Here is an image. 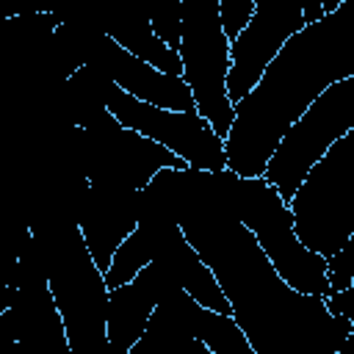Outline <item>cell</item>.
<instances>
[{"label":"cell","instance_id":"10","mask_svg":"<svg viewBox=\"0 0 354 354\" xmlns=\"http://www.w3.org/2000/svg\"><path fill=\"white\" fill-rule=\"evenodd\" d=\"M88 64L100 66L119 88L169 111H196V100L183 75H169L149 61L127 53L108 33H100L88 50Z\"/></svg>","mask_w":354,"mask_h":354},{"label":"cell","instance_id":"1","mask_svg":"<svg viewBox=\"0 0 354 354\" xmlns=\"http://www.w3.org/2000/svg\"><path fill=\"white\" fill-rule=\"evenodd\" d=\"M174 218L213 268L254 354H337L354 329L351 318L329 313L326 296L290 288L230 207L213 199L185 202Z\"/></svg>","mask_w":354,"mask_h":354},{"label":"cell","instance_id":"8","mask_svg":"<svg viewBox=\"0 0 354 354\" xmlns=\"http://www.w3.org/2000/svg\"><path fill=\"white\" fill-rule=\"evenodd\" d=\"M105 105L124 127L160 141L174 155L188 160L191 169L213 174L227 169V141L213 130V124L199 111L158 108L127 94L113 80L105 83Z\"/></svg>","mask_w":354,"mask_h":354},{"label":"cell","instance_id":"18","mask_svg":"<svg viewBox=\"0 0 354 354\" xmlns=\"http://www.w3.org/2000/svg\"><path fill=\"white\" fill-rule=\"evenodd\" d=\"M343 3H346V0H321V6H324V11H326V14H332V11H335V8H340Z\"/></svg>","mask_w":354,"mask_h":354},{"label":"cell","instance_id":"2","mask_svg":"<svg viewBox=\"0 0 354 354\" xmlns=\"http://www.w3.org/2000/svg\"><path fill=\"white\" fill-rule=\"evenodd\" d=\"M354 75V0L293 33L260 75L257 86L235 102L227 136V169L260 177L288 127L329 88Z\"/></svg>","mask_w":354,"mask_h":354},{"label":"cell","instance_id":"7","mask_svg":"<svg viewBox=\"0 0 354 354\" xmlns=\"http://www.w3.org/2000/svg\"><path fill=\"white\" fill-rule=\"evenodd\" d=\"M351 127H354V75L324 88V94L288 127L263 177L271 185H277L282 199L290 205L307 171Z\"/></svg>","mask_w":354,"mask_h":354},{"label":"cell","instance_id":"13","mask_svg":"<svg viewBox=\"0 0 354 354\" xmlns=\"http://www.w3.org/2000/svg\"><path fill=\"white\" fill-rule=\"evenodd\" d=\"M102 33H108L116 44L149 61L152 66L169 75H183V58L155 33L147 0H111V11L105 14Z\"/></svg>","mask_w":354,"mask_h":354},{"label":"cell","instance_id":"9","mask_svg":"<svg viewBox=\"0 0 354 354\" xmlns=\"http://www.w3.org/2000/svg\"><path fill=\"white\" fill-rule=\"evenodd\" d=\"M304 3L307 0H254L249 22L232 39L230 47L232 61L227 75V94L232 105L241 102L257 86L260 75L285 47V41L307 25Z\"/></svg>","mask_w":354,"mask_h":354},{"label":"cell","instance_id":"3","mask_svg":"<svg viewBox=\"0 0 354 354\" xmlns=\"http://www.w3.org/2000/svg\"><path fill=\"white\" fill-rule=\"evenodd\" d=\"M213 188L221 205L230 207L252 230V235L290 288L313 296L332 293L326 277L329 260L299 238L293 210L282 199L277 185H271L263 174L241 177L232 169H224L213 174Z\"/></svg>","mask_w":354,"mask_h":354},{"label":"cell","instance_id":"6","mask_svg":"<svg viewBox=\"0 0 354 354\" xmlns=\"http://www.w3.org/2000/svg\"><path fill=\"white\" fill-rule=\"evenodd\" d=\"M230 36L221 22V0H183V77L194 91L196 111L227 141L235 122V105L227 94Z\"/></svg>","mask_w":354,"mask_h":354},{"label":"cell","instance_id":"5","mask_svg":"<svg viewBox=\"0 0 354 354\" xmlns=\"http://www.w3.org/2000/svg\"><path fill=\"white\" fill-rule=\"evenodd\" d=\"M290 210L299 238L326 260L354 235V127L307 171Z\"/></svg>","mask_w":354,"mask_h":354},{"label":"cell","instance_id":"16","mask_svg":"<svg viewBox=\"0 0 354 354\" xmlns=\"http://www.w3.org/2000/svg\"><path fill=\"white\" fill-rule=\"evenodd\" d=\"M155 33L180 53L183 39V0H147Z\"/></svg>","mask_w":354,"mask_h":354},{"label":"cell","instance_id":"12","mask_svg":"<svg viewBox=\"0 0 354 354\" xmlns=\"http://www.w3.org/2000/svg\"><path fill=\"white\" fill-rule=\"evenodd\" d=\"M136 194H141V191H119V188L88 185L77 227L86 238V246H88L91 257L97 260V266L102 271L111 268V260H113L119 243L141 221V216L136 213V205H138Z\"/></svg>","mask_w":354,"mask_h":354},{"label":"cell","instance_id":"14","mask_svg":"<svg viewBox=\"0 0 354 354\" xmlns=\"http://www.w3.org/2000/svg\"><path fill=\"white\" fill-rule=\"evenodd\" d=\"M185 318L194 337H199L213 354H254L246 332L232 315L199 304L191 293L185 296Z\"/></svg>","mask_w":354,"mask_h":354},{"label":"cell","instance_id":"15","mask_svg":"<svg viewBox=\"0 0 354 354\" xmlns=\"http://www.w3.org/2000/svg\"><path fill=\"white\" fill-rule=\"evenodd\" d=\"M158 230H160V216H141L138 227L119 243L111 268L105 271L108 288H119L130 282L144 266H149L158 254Z\"/></svg>","mask_w":354,"mask_h":354},{"label":"cell","instance_id":"17","mask_svg":"<svg viewBox=\"0 0 354 354\" xmlns=\"http://www.w3.org/2000/svg\"><path fill=\"white\" fill-rule=\"evenodd\" d=\"M252 11H254V0H221V22L230 41L243 30Z\"/></svg>","mask_w":354,"mask_h":354},{"label":"cell","instance_id":"11","mask_svg":"<svg viewBox=\"0 0 354 354\" xmlns=\"http://www.w3.org/2000/svg\"><path fill=\"white\" fill-rule=\"evenodd\" d=\"M171 285L166 268L152 260L130 282L111 288L108 293V346L113 354H130L133 346L147 332V324Z\"/></svg>","mask_w":354,"mask_h":354},{"label":"cell","instance_id":"4","mask_svg":"<svg viewBox=\"0 0 354 354\" xmlns=\"http://www.w3.org/2000/svg\"><path fill=\"white\" fill-rule=\"evenodd\" d=\"M47 285L64 318L72 354H94L108 346V282L91 257L77 221L61 232L58 243L44 246Z\"/></svg>","mask_w":354,"mask_h":354}]
</instances>
